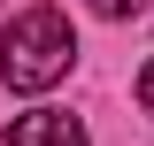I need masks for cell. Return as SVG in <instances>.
<instances>
[{"label":"cell","mask_w":154,"mask_h":146,"mask_svg":"<svg viewBox=\"0 0 154 146\" xmlns=\"http://www.w3.org/2000/svg\"><path fill=\"white\" fill-rule=\"evenodd\" d=\"M69 62H77V38H69V16H62V8H23V16L0 31V85L8 92L62 85Z\"/></svg>","instance_id":"obj_1"},{"label":"cell","mask_w":154,"mask_h":146,"mask_svg":"<svg viewBox=\"0 0 154 146\" xmlns=\"http://www.w3.org/2000/svg\"><path fill=\"white\" fill-rule=\"evenodd\" d=\"M139 100H146V115H154V62L139 69Z\"/></svg>","instance_id":"obj_4"},{"label":"cell","mask_w":154,"mask_h":146,"mask_svg":"<svg viewBox=\"0 0 154 146\" xmlns=\"http://www.w3.org/2000/svg\"><path fill=\"white\" fill-rule=\"evenodd\" d=\"M8 146H85V123L69 108H31L8 123Z\"/></svg>","instance_id":"obj_2"},{"label":"cell","mask_w":154,"mask_h":146,"mask_svg":"<svg viewBox=\"0 0 154 146\" xmlns=\"http://www.w3.org/2000/svg\"><path fill=\"white\" fill-rule=\"evenodd\" d=\"M100 16H139V8H146V0H93Z\"/></svg>","instance_id":"obj_3"}]
</instances>
